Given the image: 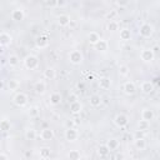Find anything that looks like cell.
Returning <instances> with one entry per match:
<instances>
[{
  "instance_id": "cell-37",
  "label": "cell",
  "mask_w": 160,
  "mask_h": 160,
  "mask_svg": "<svg viewBox=\"0 0 160 160\" xmlns=\"http://www.w3.org/2000/svg\"><path fill=\"white\" fill-rule=\"evenodd\" d=\"M138 126H139V130H141V131H145V130H148V129H149V126H150V122H148V121H144V120H140V121L138 122Z\"/></svg>"
},
{
  "instance_id": "cell-14",
  "label": "cell",
  "mask_w": 160,
  "mask_h": 160,
  "mask_svg": "<svg viewBox=\"0 0 160 160\" xmlns=\"http://www.w3.org/2000/svg\"><path fill=\"white\" fill-rule=\"evenodd\" d=\"M140 89H141V91H142L144 94H151V92L154 91V84H152V81L145 80V81L141 82Z\"/></svg>"
},
{
  "instance_id": "cell-49",
  "label": "cell",
  "mask_w": 160,
  "mask_h": 160,
  "mask_svg": "<svg viewBox=\"0 0 160 160\" xmlns=\"http://www.w3.org/2000/svg\"><path fill=\"white\" fill-rule=\"evenodd\" d=\"M2 69V62H1V60H0V70Z\"/></svg>"
},
{
  "instance_id": "cell-7",
  "label": "cell",
  "mask_w": 160,
  "mask_h": 160,
  "mask_svg": "<svg viewBox=\"0 0 160 160\" xmlns=\"http://www.w3.org/2000/svg\"><path fill=\"white\" fill-rule=\"evenodd\" d=\"M79 138V132L75 128H68L65 130V139L68 141H75Z\"/></svg>"
},
{
  "instance_id": "cell-6",
  "label": "cell",
  "mask_w": 160,
  "mask_h": 160,
  "mask_svg": "<svg viewBox=\"0 0 160 160\" xmlns=\"http://www.w3.org/2000/svg\"><path fill=\"white\" fill-rule=\"evenodd\" d=\"M35 46L38 49H45L49 46V39L46 35H39L35 39Z\"/></svg>"
},
{
  "instance_id": "cell-16",
  "label": "cell",
  "mask_w": 160,
  "mask_h": 160,
  "mask_svg": "<svg viewBox=\"0 0 160 160\" xmlns=\"http://www.w3.org/2000/svg\"><path fill=\"white\" fill-rule=\"evenodd\" d=\"M154 116L155 115H154V111L151 109H148V108L142 109V111H141V120L150 122L151 120H154Z\"/></svg>"
},
{
  "instance_id": "cell-15",
  "label": "cell",
  "mask_w": 160,
  "mask_h": 160,
  "mask_svg": "<svg viewBox=\"0 0 160 160\" xmlns=\"http://www.w3.org/2000/svg\"><path fill=\"white\" fill-rule=\"evenodd\" d=\"M61 100H62V96H61V94L58 92V91L51 92L50 96H49V102H50L51 105H54V106L59 105V104L61 102Z\"/></svg>"
},
{
  "instance_id": "cell-44",
  "label": "cell",
  "mask_w": 160,
  "mask_h": 160,
  "mask_svg": "<svg viewBox=\"0 0 160 160\" xmlns=\"http://www.w3.org/2000/svg\"><path fill=\"white\" fill-rule=\"evenodd\" d=\"M66 2L65 1H56V6H65Z\"/></svg>"
},
{
  "instance_id": "cell-41",
  "label": "cell",
  "mask_w": 160,
  "mask_h": 160,
  "mask_svg": "<svg viewBox=\"0 0 160 160\" xmlns=\"http://www.w3.org/2000/svg\"><path fill=\"white\" fill-rule=\"evenodd\" d=\"M0 160H9V158H8V155H6V154L0 152Z\"/></svg>"
},
{
  "instance_id": "cell-45",
  "label": "cell",
  "mask_w": 160,
  "mask_h": 160,
  "mask_svg": "<svg viewBox=\"0 0 160 160\" xmlns=\"http://www.w3.org/2000/svg\"><path fill=\"white\" fill-rule=\"evenodd\" d=\"M72 125H74V121H68V122H66V126H68V128H72ZM68 128H66V129H68Z\"/></svg>"
},
{
  "instance_id": "cell-11",
  "label": "cell",
  "mask_w": 160,
  "mask_h": 160,
  "mask_svg": "<svg viewBox=\"0 0 160 160\" xmlns=\"http://www.w3.org/2000/svg\"><path fill=\"white\" fill-rule=\"evenodd\" d=\"M122 90H124V92H125L126 95H132V94H135V91H136V85H135L132 81H126V82H124V85H122Z\"/></svg>"
},
{
  "instance_id": "cell-1",
  "label": "cell",
  "mask_w": 160,
  "mask_h": 160,
  "mask_svg": "<svg viewBox=\"0 0 160 160\" xmlns=\"http://www.w3.org/2000/svg\"><path fill=\"white\" fill-rule=\"evenodd\" d=\"M139 34H140L141 38L149 39V38H151L152 34H154V26H152L151 24H149V22H144V24H141L140 28H139Z\"/></svg>"
},
{
  "instance_id": "cell-29",
  "label": "cell",
  "mask_w": 160,
  "mask_h": 160,
  "mask_svg": "<svg viewBox=\"0 0 160 160\" xmlns=\"http://www.w3.org/2000/svg\"><path fill=\"white\" fill-rule=\"evenodd\" d=\"M44 78L48 79V80H54L56 78V72L52 68H46L44 70Z\"/></svg>"
},
{
  "instance_id": "cell-30",
  "label": "cell",
  "mask_w": 160,
  "mask_h": 160,
  "mask_svg": "<svg viewBox=\"0 0 160 160\" xmlns=\"http://www.w3.org/2000/svg\"><path fill=\"white\" fill-rule=\"evenodd\" d=\"M8 89L10 90V91H14V90H18L19 89V86H20V81L18 80V79H10L9 81H8Z\"/></svg>"
},
{
  "instance_id": "cell-23",
  "label": "cell",
  "mask_w": 160,
  "mask_h": 160,
  "mask_svg": "<svg viewBox=\"0 0 160 160\" xmlns=\"http://www.w3.org/2000/svg\"><path fill=\"white\" fill-rule=\"evenodd\" d=\"M108 46H109V44H108V41L106 40H102V39H100L95 45H94V48H95V50H98V51H101V52H104V51H106L108 50Z\"/></svg>"
},
{
  "instance_id": "cell-25",
  "label": "cell",
  "mask_w": 160,
  "mask_h": 160,
  "mask_svg": "<svg viewBox=\"0 0 160 160\" xmlns=\"http://www.w3.org/2000/svg\"><path fill=\"white\" fill-rule=\"evenodd\" d=\"M36 136H38V134H36V130H35V129L30 128V129H26V130H25V139H26V140L34 141V140L36 139Z\"/></svg>"
},
{
  "instance_id": "cell-42",
  "label": "cell",
  "mask_w": 160,
  "mask_h": 160,
  "mask_svg": "<svg viewBox=\"0 0 160 160\" xmlns=\"http://www.w3.org/2000/svg\"><path fill=\"white\" fill-rule=\"evenodd\" d=\"M124 159V155L122 154H116L115 155V160H122Z\"/></svg>"
},
{
  "instance_id": "cell-35",
  "label": "cell",
  "mask_w": 160,
  "mask_h": 160,
  "mask_svg": "<svg viewBox=\"0 0 160 160\" xmlns=\"http://www.w3.org/2000/svg\"><path fill=\"white\" fill-rule=\"evenodd\" d=\"M130 72V69L128 65H120L119 66V75L120 76H128Z\"/></svg>"
},
{
  "instance_id": "cell-10",
  "label": "cell",
  "mask_w": 160,
  "mask_h": 160,
  "mask_svg": "<svg viewBox=\"0 0 160 160\" xmlns=\"http://www.w3.org/2000/svg\"><path fill=\"white\" fill-rule=\"evenodd\" d=\"M12 41V38L9 32L6 31H1L0 32V46H9Z\"/></svg>"
},
{
  "instance_id": "cell-38",
  "label": "cell",
  "mask_w": 160,
  "mask_h": 160,
  "mask_svg": "<svg viewBox=\"0 0 160 160\" xmlns=\"http://www.w3.org/2000/svg\"><path fill=\"white\" fill-rule=\"evenodd\" d=\"M141 138H144V132L141 130H136L135 135H134V139H141Z\"/></svg>"
},
{
  "instance_id": "cell-52",
  "label": "cell",
  "mask_w": 160,
  "mask_h": 160,
  "mask_svg": "<svg viewBox=\"0 0 160 160\" xmlns=\"http://www.w3.org/2000/svg\"><path fill=\"white\" fill-rule=\"evenodd\" d=\"M0 148H1V142H0Z\"/></svg>"
},
{
  "instance_id": "cell-26",
  "label": "cell",
  "mask_w": 160,
  "mask_h": 160,
  "mask_svg": "<svg viewBox=\"0 0 160 160\" xmlns=\"http://www.w3.org/2000/svg\"><path fill=\"white\" fill-rule=\"evenodd\" d=\"M134 145L138 150H145L146 149V140L145 138L141 139H134Z\"/></svg>"
},
{
  "instance_id": "cell-48",
  "label": "cell",
  "mask_w": 160,
  "mask_h": 160,
  "mask_svg": "<svg viewBox=\"0 0 160 160\" xmlns=\"http://www.w3.org/2000/svg\"><path fill=\"white\" fill-rule=\"evenodd\" d=\"M25 155H26V156H30V155H31V151H26Z\"/></svg>"
},
{
  "instance_id": "cell-50",
  "label": "cell",
  "mask_w": 160,
  "mask_h": 160,
  "mask_svg": "<svg viewBox=\"0 0 160 160\" xmlns=\"http://www.w3.org/2000/svg\"><path fill=\"white\" fill-rule=\"evenodd\" d=\"M38 160H44V159H41V158H39V159H38Z\"/></svg>"
},
{
  "instance_id": "cell-33",
  "label": "cell",
  "mask_w": 160,
  "mask_h": 160,
  "mask_svg": "<svg viewBox=\"0 0 160 160\" xmlns=\"http://www.w3.org/2000/svg\"><path fill=\"white\" fill-rule=\"evenodd\" d=\"M108 30H109V31H111V32H114V31L119 30V22H118V21H115V20H110V21L108 22Z\"/></svg>"
},
{
  "instance_id": "cell-31",
  "label": "cell",
  "mask_w": 160,
  "mask_h": 160,
  "mask_svg": "<svg viewBox=\"0 0 160 160\" xmlns=\"http://www.w3.org/2000/svg\"><path fill=\"white\" fill-rule=\"evenodd\" d=\"M19 62H20V60H19L18 55H15V54H11V55H9V58H8V64H9L11 68H15V66H18V65H19Z\"/></svg>"
},
{
  "instance_id": "cell-28",
  "label": "cell",
  "mask_w": 160,
  "mask_h": 160,
  "mask_svg": "<svg viewBox=\"0 0 160 160\" xmlns=\"http://www.w3.org/2000/svg\"><path fill=\"white\" fill-rule=\"evenodd\" d=\"M120 39H121L122 41L130 40V39H131V31H130V29H128V28L121 29V30H120Z\"/></svg>"
},
{
  "instance_id": "cell-2",
  "label": "cell",
  "mask_w": 160,
  "mask_h": 160,
  "mask_svg": "<svg viewBox=\"0 0 160 160\" xmlns=\"http://www.w3.org/2000/svg\"><path fill=\"white\" fill-rule=\"evenodd\" d=\"M24 65H25V68L29 69V70H35V69L39 66V59H38V56H35V55H32V54L26 55V56L24 58Z\"/></svg>"
},
{
  "instance_id": "cell-32",
  "label": "cell",
  "mask_w": 160,
  "mask_h": 160,
  "mask_svg": "<svg viewBox=\"0 0 160 160\" xmlns=\"http://www.w3.org/2000/svg\"><path fill=\"white\" fill-rule=\"evenodd\" d=\"M10 129H11V122L9 120H6V119L0 120V131L5 132V131H9Z\"/></svg>"
},
{
  "instance_id": "cell-46",
  "label": "cell",
  "mask_w": 160,
  "mask_h": 160,
  "mask_svg": "<svg viewBox=\"0 0 160 160\" xmlns=\"http://www.w3.org/2000/svg\"><path fill=\"white\" fill-rule=\"evenodd\" d=\"M69 26H71V28H75V26H76V22H75V21H72V20H70V24H69Z\"/></svg>"
},
{
  "instance_id": "cell-27",
  "label": "cell",
  "mask_w": 160,
  "mask_h": 160,
  "mask_svg": "<svg viewBox=\"0 0 160 160\" xmlns=\"http://www.w3.org/2000/svg\"><path fill=\"white\" fill-rule=\"evenodd\" d=\"M98 154L100 158H108L110 155V150L106 148V145H99L98 146Z\"/></svg>"
},
{
  "instance_id": "cell-51",
  "label": "cell",
  "mask_w": 160,
  "mask_h": 160,
  "mask_svg": "<svg viewBox=\"0 0 160 160\" xmlns=\"http://www.w3.org/2000/svg\"><path fill=\"white\" fill-rule=\"evenodd\" d=\"M79 160H84V159H81V158H80V159H79Z\"/></svg>"
},
{
  "instance_id": "cell-19",
  "label": "cell",
  "mask_w": 160,
  "mask_h": 160,
  "mask_svg": "<svg viewBox=\"0 0 160 160\" xmlns=\"http://www.w3.org/2000/svg\"><path fill=\"white\" fill-rule=\"evenodd\" d=\"M25 18V14H24V10L21 9H14L11 11V19L14 21H22Z\"/></svg>"
},
{
  "instance_id": "cell-13",
  "label": "cell",
  "mask_w": 160,
  "mask_h": 160,
  "mask_svg": "<svg viewBox=\"0 0 160 160\" xmlns=\"http://www.w3.org/2000/svg\"><path fill=\"white\" fill-rule=\"evenodd\" d=\"M45 90H46V84H45V81L38 80V81L34 84V91H35V94L42 95V94L45 92Z\"/></svg>"
},
{
  "instance_id": "cell-4",
  "label": "cell",
  "mask_w": 160,
  "mask_h": 160,
  "mask_svg": "<svg viewBox=\"0 0 160 160\" xmlns=\"http://www.w3.org/2000/svg\"><path fill=\"white\" fill-rule=\"evenodd\" d=\"M114 124H115L118 128L122 129V128H125V126L129 124V118H128L125 114H122V112L116 114L115 118H114Z\"/></svg>"
},
{
  "instance_id": "cell-36",
  "label": "cell",
  "mask_w": 160,
  "mask_h": 160,
  "mask_svg": "<svg viewBox=\"0 0 160 160\" xmlns=\"http://www.w3.org/2000/svg\"><path fill=\"white\" fill-rule=\"evenodd\" d=\"M39 114H40V108L39 106H31L29 109V116L30 118H36V116H39Z\"/></svg>"
},
{
  "instance_id": "cell-20",
  "label": "cell",
  "mask_w": 160,
  "mask_h": 160,
  "mask_svg": "<svg viewBox=\"0 0 160 160\" xmlns=\"http://www.w3.org/2000/svg\"><path fill=\"white\" fill-rule=\"evenodd\" d=\"M110 86H111V80H110V78L102 76V78L99 79V88H100V89L108 90V89H110Z\"/></svg>"
},
{
  "instance_id": "cell-22",
  "label": "cell",
  "mask_w": 160,
  "mask_h": 160,
  "mask_svg": "<svg viewBox=\"0 0 160 160\" xmlns=\"http://www.w3.org/2000/svg\"><path fill=\"white\" fill-rule=\"evenodd\" d=\"M100 39H101V38H100V35H99L98 31H90V32L88 34V41H89L91 45H95Z\"/></svg>"
},
{
  "instance_id": "cell-8",
  "label": "cell",
  "mask_w": 160,
  "mask_h": 160,
  "mask_svg": "<svg viewBox=\"0 0 160 160\" xmlns=\"http://www.w3.org/2000/svg\"><path fill=\"white\" fill-rule=\"evenodd\" d=\"M154 58H155V55L152 54V51H151L150 49H144V50H141V52H140V59H141L144 62H151V61L154 60Z\"/></svg>"
},
{
  "instance_id": "cell-40",
  "label": "cell",
  "mask_w": 160,
  "mask_h": 160,
  "mask_svg": "<svg viewBox=\"0 0 160 160\" xmlns=\"http://www.w3.org/2000/svg\"><path fill=\"white\" fill-rule=\"evenodd\" d=\"M150 50L152 51V54H154V55H158V52H159V45H158V44H156V45H154V46H152V49H150Z\"/></svg>"
},
{
  "instance_id": "cell-5",
  "label": "cell",
  "mask_w": 160,
  "mask_h": 160,
  "mask_svg": "<svg viewBox=\"0 0 160 160\" xmlns=\"http://www.w3.org/2000/svg\"><path fill=\"white\" fill-rule=\"evenodd\" d=\"M12 102H14L16 106H19V108H24V106L28 104V95L24 94V92H18V94L14 96Z\"/></svg>"
},
{
  "instance_id": "cell-24",
  "label": "cell",
  "mask_w": 160,
  "mask_h": 160,
  "mask_svg": "<svg viewBox=\"0 0 160 160\" xmlns=\"http://www.w3.org/2000/svg\"><path fill=\"white\" fill-rule=\"evenodd\" d=\"M39 155H40V158H41V159L48 160V159L51 156V149H50V148H48V146L40 148V150H39Z\"/></svg>"
},
{
  "instance_id": "cell-34",
  "label": "cell",
  "mask_w": 160,
  "mask_h": 160,
  "mask_svg": "<svg viewBox=\"0 0 160 160\" xmlns=\"http://www.w3.org/2000/svg\"><path fill=\"white\" fill-rule=\"evenodd\" d=\"M68 156H69L70 160H79L81 158V154H80L79 150H70L69 154H68Z\"/></svg>"
},
{
  "instance_id": "cell-17",
  "label": "cell",
  "mask_w": 160,
  "mask_h": 160,
  "mask_svg": "<svg viewBox=\"0 0 160 160\" xmlns=\"http://www.w3.org/2000/svg\"><path fill=\"white\" fill-rule=\"evenodd\" d=\"M89 102L92 108H99L101 104H102V98L99 95V94H92L89 99Z\"/></svg>"
},
{
  "instance_id": "cell-43",
  "label": "cell",
  "mask_w": 160,
  "mask_h": 160,
  "mask_svg": "<svg viewBox=\"0 0 160 160\" xmlns=\"http://www.w3.org/2000/svg\"><path fill=\"white\" fill-rule=\"evenodd\" d=\"M4 88H5V81L2 79H0V91L4 90Z\"/></svg>"
},
{
  "instance_id": "cell-47",
  "label": "cell",
  "mask_w": 160,
  "mask_h": 160,
  "mask_svg": "<svg viewBox=\"0 0 160 160\" xmlns=\"http://www.w3.org/2000/svg\"><path fill=\"white\" fill-rule=\"evenodd\" d=\"M78 88H79V89H84V84L79 82V84H78Z\"/></svg>"
},
{
  "instance_id": "cell-39",
  "label": "cell",
  "mask_w": 160,
  "mask_h": 160,
  "mask_svg": "<svg viewBox=\"0 0 160 160\" xmlns=\"http://www.w3.org/2000/svg\"><path fill=\"white\" fill-rule=\"evenodd\" d=\"M68 100H69V104H70V102L76 101L78 99H76V95H75V94H70V95H69V98H68Z\"/></svg>"
},
{
  "instance_id": "cell-21",
  "label": "cell",
  "mask_w": 160,
  "mask_h": 160,
  "mask_svg": "<svg viewBox=\"0 0 160 160\" xmlns=\"http://www.w3.org/2000/svg\"><path fill=\"white\" fill-rule=\"evenodd\" d=\"M70 16L69 15H66V14H61V15H59L58 16V24L60 25V26H69V24H70Z\"/></svg>"
},
{
  "instance_id": "cell-3",
  "label": "cell",
  "mask_w": 160,
  "mask_h": 160,
  "mask_svg": "<svg viewBox=\"0 0 160 160\" xmlns=\"http://www.w3.org/2000/svg\"><path fill=\"white\" fill-rule=\"evenodd\" d=\"M84 60V56L81 54V51L79 50H71L70 54H69V61L72 64V65H80Z\"/></svg>"
},
{
  "instance_id": "cell-18",
  "label": "cell",
  "mask_w": 160,
  "mask_h": 160,
  "mask_svg": "<svg viewBox=\"0 0 160 160\" xmlns=\"http://www.w3.org/2000/svg\"><path fill=\"white\" fill-rule=\"evenodd\" d=\"M106 148L110 150V151H114V150H118L119 149V146H120V141H119V139H116V138H111V139H109L108 141H106Z\"/></svg>"
},
{
  "instance_id": "cell-9",
  "label": "cell",
  "mask_w": 160,
  "mask_h": 160,
  "mask_svg": "<svg viewBox=\"0 0 160 160\" xmlns=\"http://www.w3.org/2000/svg\"><path fill=\"white\" fill-rule=\"evenodd\" d=\"M40 138H41L42 140H45V141H50V140H52V139L55 138V132H54L52 129H50V128H45V129L41 130V132H40Z\"/></svg>"
},
{
  "instance_id": "cell-12",
  "label": "cell",
  "mask_w": 160,
  "mask_h": 160,
  "mask_svg": "<svg viewBox=\"0 0 160 160\" xmlns=\"http://www.w3.org/2000/svg\"><path fill=\"white\" fill-rule=\"evenodd\" d=\"M69 109H70V112H71L72 115H78V114H80L81 110H82V104H81L79 100H76V101H74V102H70Z\"/></svg>"
}]
</instances>
